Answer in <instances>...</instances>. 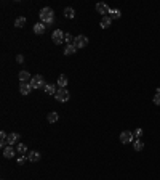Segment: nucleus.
Returning <instances> with one entry per match:
<instances>
[{"label":"nucleus","instance_id":"5701e85b","mask_svg":"<svg viewBox=\"0 0 160 180\" xmlns=\"http://www.w3.org/2000/svg\"><path fill=\"white\" fill-rule=\"evenodd\" d=\"M24 24H26V18H24V16L16 18V21H15V26L16 27H24Z\"/></svg>","mask_w":160,"mask_h":180},{"label":"nucleus","instance_id":"393cba45","mask_svg":"<svg viewBox=\"0 0 160 180\" xmlns=\"http://www.w3.org/2000/svg\"><path fill=\"white\" fill-rule=\"evenodd\" d=\"M154 103H155L157 106H160V92H155V95H154Z\"/></svg>","mask_w":160,"mask_h":180},{"label":"nucleus","instance_id":"6e6552de","mask_svg":"<svg viewBox=\"0 0 160 180\" xmlns=\"http://www.w3.org/2000/svg\"><path fill=\"white\" fill-rule=\"evenodd\" d=\"M96 11H98L101 16H107V13H111V8L107 7L106 3H98L96 5Z\"/></svg>","mask_w":160,"mask_h":180},{"label":"nucleus","instance_id":"9d476101","mask_svg":"<svg viewBox=\"0 0 160 180\" xmlns=\"http://www.w3.org/2000/svg\"><path fill=\"white\" fill-rule=\"evenodd\" d=\"M16 154V148H13L11 145H8L7 148H3V156L7 158V159H10V158H13Z\"/></svg>","mask_w":160,"mask_h":180},{"label":"nucleus","instance_id":"f3484780","mask_svg":"<svg viewBox=\"0 0 160 180\" xmlns=\"http://www.w3.org/2000/svg\"><path fill=\"white\" fill-rule=\"evenodd\" d=\"M27 159H29L31 162H37L40 159V153L38 151H31V153L27 154Z\"/></svg>","mask_w":160,"mask_h":180},{"label":"nucleus","instance_id":"a211bd4d","mask_svg":"<svg viewBox=\"0 0 160 180\" xmlns=\"http://www.w3.org/2000/svg\"><path fill=\"white\" fill-rule=\"evenodd\" d=\"M31 74H29V72H27V71H21L19 72V81L21 82H31Z\"/></svg>","mask_w":160,"mask_h":180},{"label":"nucleus","instance_id":"39448f33","mask_svg":"<svg viewBox=\"0 0 160 180\" xmlns=\"http://www.w3.org/2000/svg\"><path fill=\"white\" fill-rule=\"evenodd\" d=\"M120 142H122L123 145L133 143V142H135V135H133V132H128V130L122 132V133H120Z\"/></svg>","mask_w":160,"mask_h":180},{"label":"nucleus","instance_id":"6ab92c4d","mask_svg":"<svg viewBox=\"0 0 160 180\" xmlns=\"http://www.w3.org/2000/svg\"><path fill=\"white\" fill-rule=\"evenodd\" d=\"M64 16L66 18H69V19H74V16H75V11H74L72 7H66L64 8Z\"/></svg>","mask_w":160,"mask_h":180},{"label":"nucleus","instance_id":"b1692460","mask_svg":"<svg viewBox=\"0 0 160 180\" xmlns=\"http://www.w3.org/2000/svg\"><path fill=\"white\" fill-rule=\"evenodd\" d=\"M74 39H75V37H72L69 32H66V34H64V42H66L67 45H69V43H74Z\"/></svg>","mask_w":160,"mask_h":180},{"label":"nucleus","instance_id":"f8f14e48","mask_svg":"<svg viewBox=\"0 0 160 180\" xmlns=\"http://www.w3.org/2000/svg\"><path fill=\"white\" fill-rule=\"evenodd\" d=\"M43 90H45V93H48V95H56V92H58V88H56L55 84H47Z\"/></svg>","mask_w":160,"mask_h":180},{"label":"nucleus","instance_id":"bb28decb","mask_svg":"<svg viewBox=\"0 0 160 180\" xmlns=\"http://www.w3.org/2000/svg\"><path fill=\"white\" fill-rule=\"evenodd\" d=\"M26 161H29L26 156H19V158H18V164H24Z\"/></svg>","mask_w":160,"mask_h":180},{"label":"nucleus","instance_id":"2eb2a0df","mask_svg":"<svg viewBox=\"0 0 160 180\" xmlns=\"http://www.w3.org/2000/svg\"><path fill=\"white\" fill-rule=\"evenodd\" d=\"M75 52H77V47H75L74 43L66 45V48H64V55H67V56H69V55H74Z\"/></svg>","mask_w":160,"mask_h":180},{"label":"nucleus","instance_id":"f03ea898","mask_svg":"<svg viewBox=\"0 0 160 180\" xmlns=\"http://www.w3.org/2000/svg\"><path fill=\"white\" fill-rule=\"evenodd\" d=\"M31 87L32 88H45V85H47V84H45V79H43V76L42 74H35L34 76L32 79H31Z\"/></svg>","mask_w":160,"mask_h":180},{"label":"nucleus","instance_id":"f257e3e1","mask_svg":"<svg viewBox=\"0 0 160 180\" xmlns=\"http://www.w3.org/2000/svg\"><path fill=\"white\" fill-rule=\"evenodd\" d=\"M38 16H40V22H43V24H47V26L53 24V21H55V11L50 7H45V8L40 10Z\"/></svg>","mask_w":160,"mask_h":180},{"label":"nucleus","instance_id":"20e7f679","mask_svg":"<svg viewBox=\"0 0 160 180\" xmlns=\"http://www.w3.org/2000/svg\"><path fill=\"white\" fill-rule=\"evenodd\" d=\"M74 45H75L77 48H83L88 45V37L83 36V34H80V36H77L75 39H74Z\"/></svg>","mask_w":160,"mask_h":180},{"label":"nucleus","instance_id":"4468645a","mask_svg":"<svg viewBox=\"0 0 160 180\" xmlns=\"http://www.w3.org/2000/svg\"><path fill=\"white\" fill-rule=\"evenodd\" d=\"M56 84H58L59 88H66V87H67V77H66L64 74H61V76L58 77V82H56Z\"/></svg>","mask_w":160,"mask_h":180},{"label":"nucleus","instance_id":"9b49d317","mask_svg":"<svg viewBox=\"0 0 160 180\" xmlns=\"http://www.w3.org/2000/svg\"><path fill=\"white\" fill-rule=\"evenodd\" d=\"M45 29H47V24H43V22H35L34 24V32L35 34H43Z\"/></svg>","mask_w":160,"mask_h":180},{"label":"nucleus","instance_id":"a878e982","mask_svg":"<svg viewBox=\"0 0 160 180\" xmlns=\"http://www.w3.org/2000/svg\"><path fill=\"white\" fill-rule=\"evenodd\" d=\"M133 135H135V137H136V138H139V137H141V135H142V129H139V127H138V129H136V130L133 132Z\"/></svg>","mask_w":160,"mask_h":180},{"label":"nucleus","instance_id":"4be33fe9","mask_svg":"<svg viewBox=\"0 0 160 180\" xmlns=\"http://www.w3.org/2000/svg\"><path fill=\"white\" fill-rule=\"evenodd\" d=\"M109 16H111L112 19H118L120 16H122V11H120V10H117V8H114V10H111Z\"/></svg>","mask_w":160,"mask_h":180},{"label":"nucleus","instance_id":"423d86ee","mask_svg":"<svg viewBox=\"0 0 160 180\" xmlns=\"http://www.w3.org/2000/svg\"><path fill=\"white\" fill-rule=\"evenodd\" d=\"M64 34L66 32H62L61 29H56V31H53V34H51V39H53V42L56 45H61L64 42Z\"/></svg>","mask_w":160,"mask_h":180},{"label":"nucleus","instance_id":"ddd939ff","mask_svg":"<svg viewBox=\"0 0 160 180\" xmlns=\"http://www.w3.org/2000/svg\"><path fill=\"white\" fill-rule=\"evenodd\" d=\"M111 24H112V18H111V16L109 15L102 16V19H101V27H102V29H107Z\"/></svg>","mask_w":160,"mask_h":180},{"label":"nucleus","instance_id":"aec40b11","mask_svg":"<svg viewBox=\"0 0 160 180\" xmlns=\"http://www.w3.org/2000/svg\"><path fill=\"white\" fill-rule=\"evenodd\" d=\"M47 119H48L50 124H55L56 121L59 119V116H58V112H56V111H53V112H50V114L47 116Z\"/></svg>","mask_w":160,"mask_h":180},{"label":"nucleus","instance_id":"cd10ccee","mask_svg":"<svg viewBox=\"0 0 160 180\" xmlns=\"http://www.w3.org/2000/svg\"><path fill=\"white\" fill-rule=\"evenodd\" d=\"M16 61H18V63H24V56L18 55V56H16Z\"/></svg>","mask_w":160,"mask_h":180},{"label":"nucleus","instance_id":"dca6fc26","mask_svg":"<svg viewBox=\"0 0 160 180\" xmlns=\"http://www.w3.org/2000/svg\"><path fill=\"white\" fill-rule=\"evenodd\" d=\"M16 153H18V154H26V153H27V146H26V143L19 142L18 145H16Z\"/></svg>","mask_w":160,"mask_h":180},{"label":"nucleus","instance_id":"412c9836","mask_svg":"<svg viewBox=\"0 0 160 180\" xmlns=\"http://www.w3.org/2000/svg\"><path fill=\"white\" fill-rule=\"evenodd\" d=\"M133 148H135L136 151H141L142 148H144V143H142L139 138H135V142H133Z\"/></svg>","mask_w":160,"mask_h":180},{"label":"nucleus","instance_id":"0eeeda50","mask_svg":"<svg viewBox=\"0 0 160 180\" xmlns=\"http://www.w3.org/2000/svg\"><path fill=\"white\" fill-rule=\"evenodd\" d=\"M19 133H16V132H11V133H8V138H7V143L8 145H11V146H13V145H18L19 143Z\"/></svg>","mask_w":160,"mask_h":180},{"label":"nucleus","instance_id":"7ed1b4c3","mask_svg":"<svg viewBox=\"0 0 160 180\" xmlns=\"http://www.w3.org/2000/svg\"><path fill=\"white\" fill-rule=\"evenodd\" d=\"M55 98L58 100L59 103H64V101H67V100L71 98V93H69V90H66V88H58V92H56Z\"/></svg>","mask_w":160,"mask_h":180},{"label":"nucleus","instance_id":"1a4fd4ad","mask_svg":"<svg viewBox=\"0 0 160 180\" xmlns=\"http://www.w3.org/2000/svg\"><path fill=\"white\" fill-rule=\"evenodd\" d=\"M31 90H34V88L31 87L29 82H21V84H19V92H21L22 95H29Z\"/></svg>","mask_w":160,"mask_h":180}]
</instances>
